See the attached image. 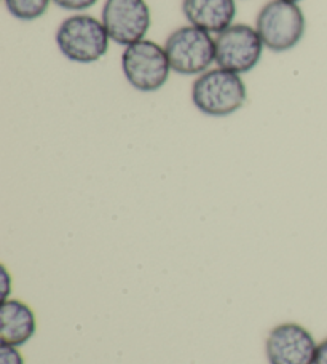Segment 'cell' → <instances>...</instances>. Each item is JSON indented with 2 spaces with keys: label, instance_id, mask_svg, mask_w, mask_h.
<instances>
[{
  "label": "cell",
  "instance_id": "6da1fadb",
  "mask_svg": "<svg viewBox=\"0 0 327 364\" xmlns=\"http://www.w3.org/2000/svg\"><path fill=\"white\" fill-rule=\"evenodd\" d=\"M247 88L240 74L215 68L198 75L192 85V102L208 117H228L245 106Z\"/></svg>",
  "mask_w": 327,
  "mask_h": 364
},
{
  "label": "cell",
  "instance_id": "7a4b0ae2",
  "mask_svg": "<svg viewBox=\"0 0 327 364\" xmlns=\"http://www.w3.org/2000/svg\"><path fill=\"white\" fill-rule=\"evenodd\" d=\"M110 37L101 19L77 13L65 18L56 31V45L72 63L91 64L106 56Z\"/></svg>",
  "mask_w": 327,
  "mask_h": 364
},
{
  "label": "cell",
  "instance_id": "3957f363",
  "mask_svg": "<svg viewBox=\"0 0 327 364\" xmlns=\"http://www.w3.org/2000/svg\"><path fill=\"white\" fill-rule=\"evenodd\" d=\"M254 28L267 50L272 53H286L302 42L306 19L299 4L270 0L260 9Z\"/></svg>",
  "mask_w": 327,
  "mask_h": 364
},
{
  "label": "cell",
  "instance_id": "277c9868",
  "mask_svg": "<svg viewBox=\"0 0 327 364\" xmlns=\"http://www.w3.org/2000/svg\"><path fill=\"white\" fill-rule=\"evenodd\" d=\"M122 70L129 85L141 93L161 90L173 73L165 47L149 38L125 47L122 53Z\"/></svg>",
  "mask_w": 327,
  "mask_h": 364
},
{
  "label": "cell",
  "instance_id": "5b68a950",
  "mask_svg": "<svg viewBox=\"0 0 327 364\" xmlns=\"http://www.w3.org/2000/svg\"><path fill=\"white\" fill-rule=\"evenodd\" d=\"M163 47L173 73L179 75L198 77L215 63V37L192 24L173 31Z\"/></svg>",
  "mask_w": 327,
  "mask_h": 364
},
{
  "label": "cell",
  "instance_id": "8992f818",
  "mask_svg": "<svg viewBox=\"0 0 327 364\" xmlns=\"http://www.w3.org/2000/svg\"><path fill=\"white\" fill-rule=\"evenodd\" d=\"M264 48L256 28L233 23L215 36V64L218 68L243 75L257 66Z\"/></svg>",
  "mask_w": 327,
  "mask_h": 364
},
{
  "label": "cell",
  "instance_id": "52a82bcc",
  "mask_svg": "<svg viewBox=\"0 0 327 364\" xmlns=\"http://www.w3.org/2000/svg\"><path fill=\"white\" fill-rule=\"evenodd\" d=\"M101 21L110 41L128 47L146 38L152 24V15L146 0H106Z\"/></svg>",
  "mask_w": 327,
  "mask_h": 364
},
{
  "label": "cell",
  "instance_id": "ba28073f",
  "mask_svg": "<svg viewBox=\"0 0 327 364\" xmlns=\"http://www.w3.org/2000/svg\"><path fill=\"white\" fill-rule=\"evenodd\" d=\"M318 343L310 331L297 323H284L268 333L265 342L270 364H315Z\"/></svg>",
  "mask_w": 327,
  "mask_h": 364
},
{
  "label": "cell",
  "instance_id": "9c48e42d",
  "mask_svg": "<svg viewBox=\"0 0 327 364\" xmlns=\"http://www.w3.org/2000/svg\"><path fill=\"white\" fill-rule=\"evenodd\" d=\"M182 11L188 24L218 36L233 24L237 4L235 0H184Z\"/></svg>",
  "mask_w": 327,
  "mask_h": 364
},
{
  "label": "cell",
  "instance_id": "30bf717a",
  "mask_svg": "<svg viewBox=\"0 0 327 364\" xmlns=\"http://www.w3.org/2000/svg\"><path fill=\"white\" fill-rule=\"evenodd\" d=\"M36 333V316L28 305L11 299L0 307V346L21 347Z\"/></svg>",
  "mask_w": 327,
  "mask_h": 364
},
{
  "label": "cell",
  "instance_id": "8fae6325",
  "mask_svg": "<svg viewBox=\"0 0 327 364\" xmlns=\"http://www.w3.org/2000/svg\"><path fill=\"white\" fill-rule=\"evenodd\" d=\"M6 10L19 21H36L47 13L53 0H4Z\"/></svg>",
  "mask_w": 327,
  "mask_h": 364
},
{
  "label": "cell",
  "instance_id": "7c38bea8",
  "mask_svg": "<svg viewBox=\"0 0 327 364\" xmlns=\"http://www.w3.org/2000/svg\"><path fill=\"white\" fill-rule=\"evenodd\" d=\"M53 2L63 10L69 11H85L96 5L100 0H53Z\"/></svg>",
  "mask_w": 327,
  "mask_h": 364
},
{
  "label": "cell",
  "instance_id": "4fadbf2b",
  "mask_svg": "<svg viewBox=\"0 0 327 364\" xmlns=\"http://www.w3.org/2000/svg\"><path fill=\"white\" fill-rule=\"evenodd\" d=\"M0 364H24V360L16 347L0 346Z\"/></svg>",
  "mask_w": 327,
  "mask_h": 364
},
{
  "label": "cell",
  "instance_id": "5bb4252c",
  "mask_svg": "<svg viewBox=\"0 0 327 364\" xmlns=\"http://www.w3.org/2000/svg\"><path fill=\"white\" fill-rule=\"evenodd\" d=\"M315 364H327V337L321 343H318Z\"/></svg>",
  "mask_w": 327,
  "mask_h": 364
},
{
  "label": "cell",
  "instance_id": "9a60e30c",
  "mask_svg": "<svg viewBox=\"0 0 327 364\" xmlns=\"http://www.w3.org/2000/svg\"><path fill=\"white\" fill-rule=\"evenodd\" d=\"M286 2H294V4H299V2H302V0H286Z\"/></svg>",
  "mask_w": 327,
  "mask_h": 364
}]
</instances>
